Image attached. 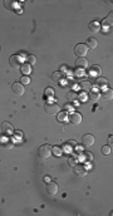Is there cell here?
Wrapping results in <instances>:
<instances>
[{"instance_id":"obj_6","label":"cell","mask_w":113,"mask_h":216,"mask_svg":"<svg viewBox=\"0 0 113 216\" xmlns=\"http://www.w3.org/2000/svg\"><path fill=\"white\" fill-rule=\"evenodd\" d=\"M68 119H69V122L74 126H78V125L82 123V116H80V113H77V112L72 113L69 117H68Z\"/></svg>"},{"instance_id":"obj_30","label":"cell","mask_w":113,"mask_h":216,"mask_svg":"<svg viewBox=\"0 0 113 216\" xmlns=\"http://www.w3.org/2000/svg\"><path fill=\"white\" fill-rule=\"evenodd\" d=\"M83 157H84V160H87V161H91V160L93 158V155H92V153H89V152H86V153H84V156H83Z\"/></svg>"},{"instance_id":"obj_17","label":"cell","mask_w":113,"mask_h":216,"mask_svg":"<svg viewBox=\"0 0 113 216\" xmlns=\"http://www.w3.org/2000/svg\"><path fill=\"white\" fill-rule=\"evenodd\" d=\"M102 97L106 99V101H112V98H113V91L112 89H104Z\"/></svg>"},{"instance_id":"obj_12","label":"cell","mask_w":113,"mask_h":216,"mask_svg":"<svg viewBox=\"0 0 113 216\" xmlns=\"http://www.w3.org/2000/svg\"><path fill=\"white\" fill-rule=\"evenodd\" d=\"M112 17H113V14L111 13V14H110V15H108V17H107V19H106V20L103 22V24H102V25H100V28H104V29H106V30H108V29H110V28L112 26V23H113V19H112Z\"/></svg>"},{"instance_id":"obj_4","label":"cell","mask_w":113,"mask_h":216,"mask_svg":"<svg viewBox=\"0 0 113 216\" xmlns=\"http://www.w3.org/2000/svg\"><path fill=\"white\" fill-rule=\"evenodd\" d=\"M82 145L83 147H86V148H89L91 146L94 145V136L93 134H84L83 138H82Z\"/></svg>"},{"instance_id":"obj_15","label":"cell","mask_w":113,"mask_h":216,"mask_svg":"<svg viewBox=\"0 0 113 216\" xmlns=\"http://www.w3.org/2000/svg\"><path fill=\"white\" fill-rule=\"evenodd\" d=\"M86 45H87L88 49H89V48H91V49H96L97 45H98V42H97L94 38H88V39H87Z\"/></svg>"},{"instance_id":"obj_24","label":"cell","mask_w":113,"mask_h":216,"mask_svg":"<svg viewBox=\"0 0 113 216\" xmlns=\"http://www.w3.org/2000/svg\"><path fill=\"white\" fill-rule=\"evenodd\" d=\"M77 97H78V95H77V93H75V92H73V91L68 92V93H67V99H68V101H74Z\"/></svg>"},{"instance_id":"obj_26","label":"cell","mask_w":113,"mask_h":216,"mask_svg":"<svg viewBox=\"0 0 113 216\" xmlns=\"http://www.w3.org/2000/svg\"><path fill=\"white\" fill-rule=\"evenodd\" d=\"M52 153H54L55 156H60L62 155V148L60 147H52Z\"/></svg>"},{"instance_id":"obj_8","label":"cell","mask_w":113,"mask_h":216,"mask_svg":"<svg viewBox=\"0 0 113 216\" xmlns=\"http://www.w3.org/2000/svg\"><path fill=\"white\" fill-rule=\"evenodd\" d=\"M1 132H3L4 134H6V136H10V134L14 133V128H13V126H11L9 122H3V125H1Z\"/></svg>"},{"instance_id":"obj_34","label":"cell","mask_w":113,"mask_h":216,"mask_svg":"<svg viewBox=\"0 0 113 216\" xmlns=\"http://www.w3.org/2000/svg\"><path fill=\"white\" fill-rule=\"evenodd\" d=\"M112 138H113V137H112V134H111L110 137H108V143H110V145H112Z\"/></svg>"},{"instance_id":"obj_27","label":"cell","mask_w":113,"mask_h":216,"mask_svg":"<svg viewBox=\"0 0 113 216\" xmlns=\"http://www.w3.org/2000/svg\"><path fill=\"white\" fill-rule=\"evenodd\" d=\"M57 119H58L59 122L66 121V119H67V113H66V112H62V113H59V114H58V118H57Z\"/></svg>"},{"instance_id":"obj_7","label":"cell","mask_w":113,"mask_h":216,"mask_svg":"<svg viewBox=\"0 0 113 216\" xmlns=\"http://www.w3.org/2000/svg\"><path fill=\"white\" fill-rule=\"evenodd\" d=\"M73 171H74V175L78 176V177H84L87 175V169L83 165H75Z\"/></svg>"},{"instance_id":"obj_1","label":"cell","mask_w":113,"mask_h":216,"mask_svg":"<svg viewBox=\"0 0 113 216\" xmlns=\"http://www.w3.org/2000/svg\"><path fill=\"white\" fill-rule=\"evenodd\" d=\"M38 155H39L40 158H44V160L49 158L50 155H52V147H50L49 145H43V146H40L39 150H38Z\"/></svg>"},{"instance_id":"obj_29","label":"cell","mask_w":113,"mask_h":216,"mask_svg":"<svg viewBox=\"0 0 113 216\" xmlns=\"http://www.w3.org/2000/svg\"><path fill=\"white\" fill-rule=\"evenodd\" d=\"M53 94H54V91L52 89V88H47V89H45V95H47V97H53Z\"/></svg>"},{"instance_id":"obj_25","label":"cell","mask_w":113,"mask_h":216,"mask_svg":"<svg viewBox=\"0 0 113 216\" xmlns=\"http://www.w3.org/2000/svg\"><path fill=\"white\" fill-rule=\"evenodd\" d=\"M22 72L24 74H29L30 72H31V68H30V65L29 64H24L23 67H22Z\"/></svg>"},{"instance_id":"obj_9","label":"cell","mask_w":113,"mask_h":216,"mask_svg":"<svg viewBox=\"0 0 113 216\" xmlns=\"http://www.w3.org/2000/svg\"><path fill=\"white\" fill-rule=\"evenodd\" d=\"M11 89H13V92L15 94H18V95H23L24 94V92H25V89H24V86L22 84V83H14L13 86H11Z\"/></svg>"},{"instance_id":"obj_32","label":"cell","mask_w":113,"mask_h":216,"mask_svg":"<svg viewBox=\"0 0 113 216\" xmlns=\"http://www.w3.org/2000/svg\"><path fill=\"white\" fill-rule=\"evenodd\" d=\"M22 132H15V139H22Z\"/></svg>"},{"instance_id":"obj_16","label":"cell","mask_w":113,"mask_h":216,"mask_svg":"<svg viewBox=\"0 0 113 216\" xmlns=\"http://www.w3.org/2000/svg\"><path fill=\"white\" fill-rule=\"evenodd\" d=\"M63 75H64V74H63L60 70H58V72H54V73L52 74V81L55 82V83H59L60 81H62Z\"/></svg>"},{"instance_id":"obj_3","label":"cell","mask_w":113,"mask_h":216,"mask_svg":"<svg viewBox=\"0 0 113 216\" xmlns=\"http://www.w3.org/2000/svg\"><path fill=\"white\" fill-rule=\"evenodd\" d=\"M74 53L78 58H84L88 53V48L86 44H78V45L74 48Z\"/></svg>"},{"instance_id":"obj_10","label":"cell","mask_w":113,"mask_h":216,"mask_svg":"<svg viewBox=\"0 0 113 216\" xmlns=\"http://www.w3.org/2000/svg\"><path fill=\"white\" fill-rule=\"evenodd\" d=\"M88 65H89V63H88V61L86 58H78L75 61V67L78 68V69H86V68H88Z\"/></svg>"},{"instance_id":"obj_5","label":"cell","mask_w":113,"mask_h":216,"mask_svg":"<svg viewBox=\"0 0 113 216\" xmlns=\"http://www.w3.org/2000/svg\"><path fill=\"white\" fill-rule=\"evenodd\" d=\"M9 62H10V65L13 68H19L20 65H22V63H23V58L20 57V55L15 54V55H11Z\"/></svg>"},{"instance_id":"obj_18","label":"cell","mask_w":113,"mask_h":216,"mask_svg":"<svg viewBox=\"0 0 113 216\" xmlns=\"http://www.w3.org/2000/svg\"><path fill=\"white\" fill-rule=\"evenodd\" d=\"M89 97H91V101L97 102V101H99V98H100V93L99 92H96V91H91Z\"/></svg>"},{"instance_id":"obj_11","label":"cell","mask_w":113,"mask_h":216,"mask_svg":"<svg viewBox=\"0 0 113 216\" xmlns=\"http://www.w3.org/2000/svg\"><path fill=\"white\" fill-rule=\"evenodd\" d=\"M47 192L52 196H54L58 192V185H57L55 182H48L47 183Z\"/></svg>"},{"instance_id":"obj_13","label":"cell","mask_w":113,"mask_h":216,"mask_svg":"<svg viewBox=\"0 0 113 216\" xmlns=\"http://www.w3.org/2000/svg\"><path fill=\"white\" fill-rule=\"evenodd\" d=\"M89 30L92 31V33H98V31H100V24L98 23V22H92V23H89Z\"/></svg>"},{"instance_id":"obj_33","label":"cell","mask_w":113,"mask_h":216,"mask_svg":"<svg viewBox=\"0 0 113 216\" xmlns=\"http://www.w3.org/2000/svg\"><path fill=\"white\" fill-rule=\"evenodd\" d=\"M50 178H52L50 176H45V177H44V181H45V182L48 183V182H50Z\"/></svg>"},{"instance_id":"obj_19","label":"cell","mask_w":113,"mask_h":216,"mask_svg":"<svg viewBox=\"0 0 113 216\" xmlns=\"http://www.w3.org/2000/svg\"><path fill=\"white\" fill-rule=\"evenodd\" d=\"M25 61H27V64H29V65H34L35 63H37V58H35V55L30 54V55H28V57L25 58Z\"/></svg>"},{"instance_id":"obj_22","label":"cell","mask_w":113,"mask_h":216,"mask_svg":"<svg viewBox=\"0 0 113 216\" xmlns=\"http://www.w3.org/2000/svg\"><path fill=\"white\" fill-rule=\"evenodd\" d=\"M100 72H102V69H100L98 65H94V67H92V69H91V74L92 75H100Z\"/></svg>"},{"instance_id":"obj_2","label":"cell","mask_w":113,"mask_h":216,"mask_svg":"<svg viewBox=\"0 0 113 216\" xmlns=\"http://www.w3.org/2000/svg\"><path fill=\"white\" fill-rule=\"evenodd\" d=\"M44 111H45L48 114L54 116V114L59 113L60 108H59L58 105H55V103H45V106H44Z\"/></svg>"},{"instance_id":"obj_14","label":"cell","mask_w":113,"mask_h":216,"mask_svg":"<svg viewBox=\"0 0 113 216\" xmlns=\"http://www.w3.org/2000/svg\"><path fill=\"white\" fill-rule=\"evenodd\" d=\"M107 84H108L107 79H104V78H97V81H96V87L97 88H102V89H104V88H107Z\"/></svg>"},{"instance_id":"obj_23","label":"cell","mask_w":113,"mask_h":216,"mask_svg":"<svg viewBox=\"0 0 113 216\" xmlns=\"http://www.w3.org/2000/svg\"><path fill=\"white\" fill-rule=\"evenodd\" d=\"M111 152H112V147H111L110 145H107V146H103V147H102V153H103V155L108 156V155H111Z\"/></svg>"},{"instance_id":"obj_20","label":"cell","mask_w":113,"mask_h":216,"mask_svg":"<svg viewBox=\"0 0 113 216\" xmlns=\"http://www.w3.org/2000/svg\"><path fill=\"white\" fill-rule=\"evenodd\" d=\"M4 6H5L6 9H14V8H17V3L6 0V1H4Z\"/></svg>"},{"instance_id":"obj_31","label":"cell","mask_w":113,"mask_h":216,"mask_svg":"<svg viewBox=\"0 0 113 216\" xmlns=\"http://www.w3.org/2000/svg\"><path fill=\"white\" fill-rule=\"evenodd\" d=\"M68 163H69L70 166H73V167H74V166L77 165V160H75V157H70L69 160H68Z\"/></svg>"},{"instance_id":"obj_28","label":"cell","mask_w":113,"mask_h":216,"mask_svg":"<svg viewBox=\"0 0 113 216\" xmlns=\"http://www.w3.org/2000/svg\"><path fill=\"white\" fill-rule=\"evenodd\" d=\"M20 82H22L23 86H27V84H29V83H30V78L27 77V75H24V77L20 79Z\"/></svg>"},{"instance_id":"obj_21","label":"cell","mask_w":113,"mask_h":216,"mask_svg":"<svg viewBox=\"0 0 113 216\" xmlns=\"http://www.w3.org/2000/svg\"><path fill=\"white\" fill-rule=\"evenodd\" d=\"M80 87H82L86 92H91V91H92V89H91V88H92V84H91L89 82H86V81L82 82V83H80Z\"/></svg>"}]
</instances>
